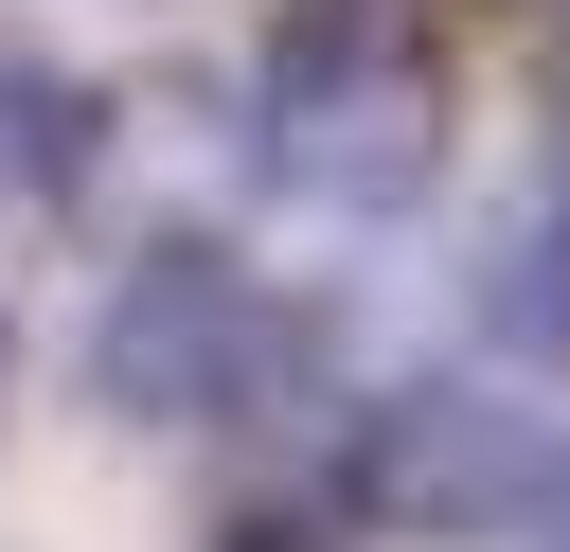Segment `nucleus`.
I'll return each mask as SVG.
<instances>
[{"label": "nucleus", "mask_w": 570, "mask_h": 552, "mask_svg": "<svg viewBox=\"0 0 570 552\" xmlns=\"http://www.w3.org/2000/svg\"><path fill=\"white\" fill-rule=\"evenodd\" d=\"M249 160L321 214H410L445 178V53H428V0H285L267 53H249Z\"/></svg>", "instance_id": "obj_1"}, {"label": "nucleus", "mask_w": 570, "mask_h": 552, "mask_svg": "<svg viewBox=\"0 0 570 552\" xmlns=\"http://www.w3.org/2000/svg\"><path fill=\"white\" fill-rule=\"evenodd\" d=\"M356 516L392 534H534L570 516V392L534 374H410L356 410Z\"/></svg>", "instance_id": "obj_2"}, {"label": "nucleus", "mask_w": 570, "mask_h": 552, "mask_svg": "<svg viewBox=\"0 0 570 552\" xmlns=\"http://www.w3.org/2000/svg\"><path fill=\"white\" fill-rule=\"evenodd\" d=\"M267 356H285V321L214 231L125 249V285L89 303V410H125V427H214L267 392Z\"/></svg>", "instance_id": "obj_3"}, {"label": "nucleus", "mask_w": 570, "mask_h": 552, "mask_svg": "<svg viewBox=\"0 0 570 552\" xmlns=\"http://www.w3.org/2000/svg\"><path fill=\"white\" fill-rule=\"evenodd\" d=\"M481 338H517L534 374H570V160L499 214V249H481Z\"/></svg>", "instance_id": "obj_4"}, {"label": "nucleus", "mask_w": 570, "mask_h": 552, "mask_svg": "<svg viewBox=\"0 0 570 552\" xmlns=\"http://www.w3.org/2000/svg\"><path fill=\"white\" fill-rule=\"evenodd\" d=\"M89 125H107V107H89L53 53H18V36H0V196H71Z\"/></svg>", "instance_id": "obj_5"}, {"label": "nucleus", "mask_w": 570, "mask_h": 552, "mask_svg": "<svg viewBox=\"0 0 570 552\" xmlns=\"http://www.w3.org/2000/svg\"><path fill=\"white\" fill-rule=\"evenodd\" d=\"M552 160H570V71H552Z\"/></svg>", "instance_id": "obj_6"}, {"label": "nucleus", "mask_w": 570, "mask_h": 552, "mask_svg": "<svg viewBox=\"0 0 570 552\" xmlns=\"http://www.w3.org/2000/svg\"><path fill=\"white\" fill-rule=\"evenodd\" d=\"M232 552H303V534H232Z\"/></svg>", "instance_id": "obj_7"}]
</instances>
